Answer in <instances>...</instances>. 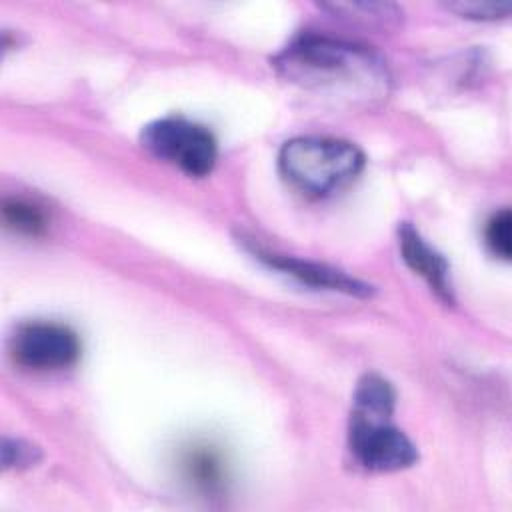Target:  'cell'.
<instances>
[{
    "label": "cell",
    "instance_id": "obj_1",
    "mask_svg": "<svg viewBox=\"0 0 512 512\" xmlns=\"http://www.w3.org/2000/svg\"><path fill=\"white\" fill-rule=\"evenodd\" d=\"M276 72L302 90L352 106H370L388 96L384 60L366 46L340 38L304 34L272 60Z\"/></svg>",
    "mask_w": 512,
    "mask_h": 512
},
{
    "label": "cell",
    "instance_id": "obj_2",
    "mask_svg": "<svg viewBox=\"0 0 512 512\" xmlns=\"http://www.w3.org/2000/svg\"><path fill=\"white\" fill-rule=\"evenodd\" d=\"M278 166L292 188L322 198L344 188L362 172L364 154L346 140L300 136L282 146Z\"/></svg>",
    "mask_w": 512,
    "mask_h": 512
},
{
    "label": "cell",
    "instance_id": "obj_3",
    "mask_svg": "<svg viewBox=\"0 0 512 512\" xmlns=\"http://www.w3.org/2000/svg\"><path fill=\"white\" fill-rule=\"evenodd\" d=\"M142 146L162 162L178 166L188 176H206L216 164L212 132L186 118H162L144 126Z\"/></svg>",
    "mask_w": 512,
    "mask_h": 512
},
{
    "label": "cell",
    "instance_id": "obj_4",
    "mask_svg": "<svg viewBox=\"0 0 512 512\" xmlns=\"http://www.w3.org/2000/svg\"><path fill=\"white\" fill-rule=\"evenodd\" d=\"M392 414L352 408L348 422V448L354 460L372 472H396L418 460L410 438L392 426Z\"/></svg>",
    "mask_w": 512,
    "mask_h": 512
},
{
    "label": "cell",
    "instance_id": "obj_5",
    "mask_svg": "<svg viewBox=\"0 0 512 512\" xmlns=\"http://www.w3.org/2000/svg\"><path fill=\"white\" fill-rule=\"evenodd\" d=\"M10 354L16 364L30 370H62L80 356L76 332L58 322L20 324L10 338Z\"/></svg>",
    "mask_w": 512,
    "mask_h": 512
},
{
    "label": "cell",
    "instance_id": "obj_6",
    "mask_svg": "<svg viewBox=\"0 0 512 512\" xmlns=\"http://www.w3.org/2000/svg\"><path fill=\"white\" fill-rule=\"evenodd\" d=\"M250 252L262 260L266 266L292 276L294 280L318 288V290H330V292H342L348 296H358V298H366L374 292V288L338 268L320 264V262H310V260H302L296 256H286V254H276V252H268L258 248L256 244H250Z\"/></svg>",
    "mask_w": 512,
    "mask_h": 512
},
{
    "label": "cell",
    "instance_id": "obj_7",
    "mask_svg": "<svg viewBox=\"0 0 512 512\" xmlns=\"http://www.w3.org/2000/svg\"><path fill=\"white\" fill-rule=\"evenodd\" d=\"M398 246L406 266L424 278L442 302L452 304L454 296L448 262L420 236V232L410 222H402L398 226Z\"/></svg>",
    "mask_w": 512,
    "mask_h": 512
},
{
    "label": "cell",
    "instance_id": "obj_8",
    "mask_svg": "<svg viewBox=\"0 0 512 512\" xmlns=\"http://www.w3.org/2000/svg\"><path fill=\"white\" fill-rule=\"evenodd\" d=\"M222 456L212 446H192L182 456V466L190 482L202 490H218L224 480Z\"/></svg>",
    "mask_w": 512,
    "mask_h": 512
},
{
    "label": "cell",
    "instance_id": "obj_9",
    "mask_svg": "<svg viewBox=\"0 0 512 512\" xmlns=\"http://www.w3.org/2000/svg\"><path fill=\"white\" fill-rule=\"evenodd\" d=\"M394 388L392 384L382 378L380 374H364L354 390V408L366 410V412H380V414H392L394 412Z\"/></svg>",
    "mask_w": 512,
    "mask_h": 512
},
{
    "label": "cell",
    "instance_id": "obj_10",
    "mask_svg": "<svg viewBox=\"0 0 512 512\" xmlns=\"http://www.w3.org/2000/svg\"><path fill=\"white\" fill-rule=\"evenodd\" d=\"M2 218L8 228L20 234L36 236L42 234L46 228V216L44 212L26 200L20 198H8L2 204Z\"/></svg>",
    "mask_w": 512,
    "mask_h": 512
},
{
    "label": "cell",
    "instance_id": "obj_11",
    "mask_svg": "<svg viewBox=\"0 0 512 512\" xmlns=\"http://www.w3.org/2000/svg\"><path fill=\"white\" fill-rule=\"evenodd\" d=\"M486 246L490 252L502 260H510L512 256V214L508 208L496 212L484 230Z\"/></svg>",
    "mask_w": 512,
    "mask_h": 512
},
{
    "label": "cell",
    "instance_id": "obj_12",
    "mask_svg": "<svg viewBox=\"0 0 512 512\" xmlns=\"http://www.w3.org/2000/svg\"><path fill=\"white\" fill-rule=\"evenodd\" d=\"M332 12L344 14V16H354L364 22H378V24H388L392 20H398L400 10L394 4H382V2H352V4H328Z\"/></svg>",
    "mask_w": 512,
    "mask_h": 512
},
{
    "label": "cell",
    "instance_id": "obj_13",
    "mask_svg": "<svg viewBox=\"0 0 512 512\" xmlns=\"http://www.w3.org/2000/svg\"><path fill=\"white\" fill-rule=\"evenodd\" d=\"M40 460L38 446L20 440V438H4L2 440V466L8 468H28Z\"/></svg>",
    "mask_w": 512,
    "mask_h": 512
},
{
    "label": "cell",
    "instance_id": "obj_14",
    "mask_svg": "<svg viewBox=\"0 0 512 512\" xmlns=\"http://www.w3.org/2000/svg\"><path fill=\"white\" fill-rule=\"evenodd\" d=\"M510 2H452L448 10L456 12L458 16L476 18V20H496L510 14Z\"/></svg>",
    "mask_w": 512,
    "mask_h": 512
}]
</instances>
